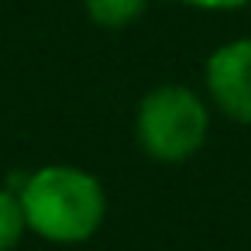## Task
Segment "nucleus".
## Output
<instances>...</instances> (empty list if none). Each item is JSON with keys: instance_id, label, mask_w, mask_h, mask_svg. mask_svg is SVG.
<instances>
[{"instance_id": "obj_3", "label": "nucleus", "mask_w": 251, "mask_h": 251, "mask_svg": "<svg viewBox=\"0 0 251 251\" xmlns=\"http://www.w3.org/2000/svg\"><path fill=\"white\" fill-rule=\"evenodd\" d=\"M203 86L213 110L251 127V38L217 45L203 66Z\"/></svg>"}, {"instance_id": "obj_4", "label": "nucleus", "mask_w": 251, "mask_h": 251, "mask_svg": "<svg viewBox=\"0 0 251 251\" xmlns=\"http://www.w3.org/2000/svg\"><path fill=\"white\" fill-rule=\"evenodd\" d=\"M86 18L97 25V28H107V31H121L127 25H134L145 7H148V0H79Z\"/></svg>"}, {"instance_id": "obj_6", "label": "nucleus", "mask_w": 251, "mask_h": 251, "mask_svg": "<svg viewBox=\"0 0 251 251\" xmlns=\"http://www.w3.org/2000/svg\"><path fill=\"white\" fill-rule=\"evenodd\" d=\"M179 4L193 7V11H210V14H227V11H241L251 0H179Z\"/></svg>"}, {"instance_id": "obj_5", "label": "nucleus", "mask_w": 251, "mask_h": 251, "mask_svg": "<svg viewBox=\"0 0 251 251\" xmlns=\"http://www.w3.org/2000/svg\"><path fill=\"white\" fill-rule=\"evenodd\" d=\"M28 234V217L14 186H0V251H14Z\"/></svg>"}, {"instance_id": "obj_2", "label": "nucleus", "mask_w": 251, "mask_h": 251, "mask_svg": "<svg viewBox=\"0 0 251 251\" xmlns=\"http://www.w3.org/2000/svg\"><path fill=\"white\" fill-rule=\"evenodd\" d=\"M210 100L186 83L151 86L134 110L138 148L162 165H179L200 155L210 138Z\"/></svg>"}, {"instance_id": "obj_1", "label": "nucleus", "mask_w": 251, "mask_h": 251, "mask_svg": "<svg viewBox=\"0 0 251 251\" xmlns=\"http://www.w3.org/2000/svg\"><path fill=\"white\" fill-rule=\"evenodd\" d=\"M14 189L28 217V234L49 244H83L107 220V189L79 165H42L21 176Z\"/></svg>"}]
</instances>
